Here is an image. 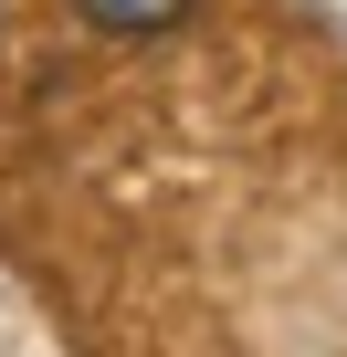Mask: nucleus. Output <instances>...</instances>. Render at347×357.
I'll list each match as a JSON object with an SVG mask.
<instances>
[{
    "label": "nucleus",
    "instance_id": "obj_1",
    "mask_svg": "<svg viewBox=\"0 0 347 357\" xmlns=\"http://www.w3.org/2000/svg\"><path fill=\"white\" fill-rule=\"evenodd\" d=\"M190 0H84V22H105V32H168Z\"/></svg>",
    "mask_w": 347,
    "mask_h": 357
}]
</instances>
